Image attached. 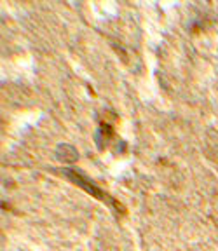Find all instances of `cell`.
I'll return each mask as SVG.
<instances>
[{"label":"cell","instance_id":"obj_1","mask_svg":"<svg viewBox=\"0 0 218 251\" xmlns=\"http://www.w3.org/2000/svg\"><path fill=\"white\" fill-rule=\"evenodd\" d=\"M63 175H65L68 180L72 181V183H75L77 187H81V188H84L89 196H93V197H96V199H100V201H103V202H107V204H110V206H113V208H117V211L121 213H124V208H122L121 204L117 202L115 199H112V197L109 196L107 192H103L102 188L100 187H96V185L93 183V181L89 180V178L86 176V175H82L81 171H77V169H72V168H68V169H65L63 171Z\"/></svg>","mask_w":218,"mask_h":251}]
</instances>
